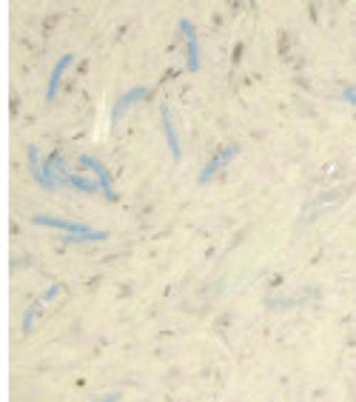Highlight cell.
Returning a JSON list of instances; mask_svg holds the SVG:
<instances>
[{"label": "cell", "instance_id": "obj_9", "mask_svg": "<svg viewBox=\"0 0 356 402\" xmlns=\"http://www.w3.org/2000/svg\"><path fill=\"white\" fill-rule=\"evenodd\" d=\"M66 185H69V188H74V191H86V194H94V191H100V183H94V180H86L83 174H66Z\"/></svg>", "mask_w": 356, "mask_h": 402}, {"label": "cell", "instance_id": "obj_10", "mask_svg": "<svg viewBox=\"0 0 356 402\" xmlns=\"http://www.w3.org/2000/svg\"><path fill=\"white\" fill-rule=\"evenodd\" d=\"M43 303H46V299L40 297L35 306H29V311H26V317H23V334H29V331H32V323H35V317H38V311H40V306H43Z\"/></svg>", "mask_w": 356, "mask_h": 402}, {"label": "cell", "instance_id": "obj_12", "mask_svg": "<svg viewBox=\"0 0 356 402\" xmlns=\"http://www.w3.org/2000/svg\"><path fill=\"white\" fill-rule=\"evenodd\" d=\"M94 402H117V394H105L103 399H94Z\"/></svg>", "mask_w": 356, "mask_h": 402}, {"label": "cell", "instance_id": "obj_5", "mask_svg": "<svg viewBox=\"0 0 356 402\" xmlns=\"http://www.w3.org/2000/svg\"><path fill=\"white\" fill-rule=\"evenodd\" d=\"M160 120H163V132H166V143H168V149H171V157H174V163H180V157H183V151H180V137H177V129H174V123H171V115H168V106H166V103L160 106Z\"/></svg>", "mask_w": 356, "mask_h": 402}, {"label": "cell", "instance_id": "obj_4", "mask_svg": "<svg viewBox=\"0 0 356 402\" xmlns=\"http://www.w3.org/2000/svg\"><path fill=\"white\" fill-rule=\"evenodd\" d=\"M240 151H243L240 146H225L219 154H214V157L205 163V168H202V174H200V183H208V180H211L217 171H222V168H225V166H228V163H231L236 154H240Z\"/></svg>", "mask_w": 356, "mask_h": 402}, {"label": "cell", "instance_id": "obj_1", "mask_svg": "<svg viewBox=\"0 0 356 402\" xmlns=\"http://www.w3.org/2000/svg\"><path fill=\"white\" fill-rule=\"evenodd\" d=\"M32 223H35V226H46V229H57V231H63V234H77V237H83V243H103V240H108V231L88 229L86 223H77V220H63V217L35 214Z\"/></svg>", "mask_w": 356, "mask_h": 402}, {"label": "cell", "instance_id": "obj_6", "mask_svg": "<svg viewBox=\"0 0 356 402\" xmlns=\"http://www.w3.org/2000/svg\"><path fill=\"white\" fill-rule=\"evenodd\" d=\"M149 97V88L146 86H134V88H129L120 100H117V106H114V115H111V120L117 123V120H120V115L126 112V109H132L134 103H140V100H146Z\"/></svg>", "mask_w": 356, "mask_h": 402}, {"label": "cell", "instance_id": "obj_8", "mask_svg": "<svg viewBox=\"0 0 356 402\" xmlns=\"http://www.w3.org/2000/svg\"><path fill=\"white\" fill-rule=\"evenodd\" d=\"M26 160H29V171H32V177H35V183L40 185V188H49V191H54V185L46 180V174H43V166H40V151L35 149V146H29L26 149Z\"/></svg>", "mask_w": 356, "mask_h": 402}, {"label": "cell", "instance_id": "obj_11", "mask_svg": "<svg viewBox=\"0 0 356 402\" xmlns=\"http://www.w3.org/2000/svg\"><path fill=\"white\" fill-rule=\"evenodd\" d=\"M342 100H348V103H350V106H356V88L345 86V88H342Z\"/></svg>", "mask_w": 356, "mask_h": 402}, {"label": "cell", "instance_id": "obj_3", "mask_svg": "<svg viewBox=\"0 0 356 402\" xmlns=\"http://www.w3.org/2000/svg\"><path fill=\"white\" fill-rule=\"evenodd\" d=\"M80 166H83V168H91V171L97 174V183H100V188H103V197L108 200V203H114L117 194H114V185H111V174H108V168H105L97 157H91V154H83V157H80Z\"/></svg>", "mask_w": 356, "mask_h": 402}, {"label": "cell", "instance_id": "obj_2", "mask_svg": "<svg viewBox=\"0 0 356 402\" xmlns=\"http://www.w3.org/2000/svg\"><path fill=\"white\" fill-rule=\"evenodd\" d=\"M177 29H180V35L185 38V49H188V63H185V69H188V71H200V38H197L194 23H191L188 18H183V21L177 23Z\"/></svg>", "mask_w": 356, "mask_h": 402}, {"label": "cell", "instance_id": "obj_7", "mask_svg": "<svg viewBox=\"0 0 356 402\" xmlns=\"http://www.w3.org/2000/svg\"><path fill=\"white\" fill-rule=\"evenodd\" d=\"M71 60H74V54H63V57L57 60V66L52 69V74H49V86H46V100H49V103L57 97V86H60V80H63V71L71 66Z\"/></svg>", "mask_w": 356, "mask_h": 402}]
</instances>
